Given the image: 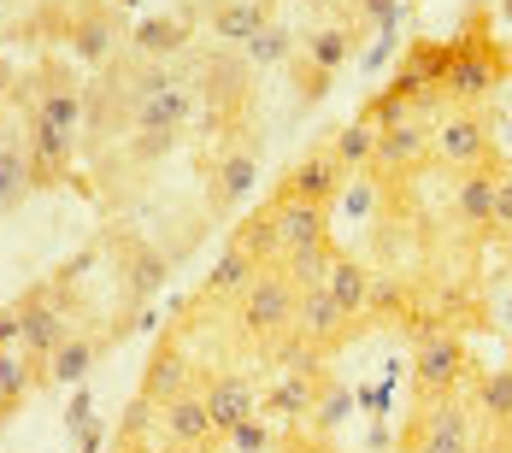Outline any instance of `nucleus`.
<instances>
[{
    "label": "nucleus",
    "instance_id": "1",
    "mask_svg": "<svg viewBox=\"0 0 512 453\" xmlns=\"http://www.w3.org/2000/svg\"><path fill=\"white\" fill-rule=\"evenodd\" d=\"M512 77V59L507 48L489 36V12L471 6L465 30L454 36V59H448V77H442V95L454 106H483L501 83Z\"/></svg>",
    "mask_w": 512,
    "mask_h": 453
},
{
    "label": "nucleus",
    "instance_id": "2",
    "mask_svg": "<svg viewBox=\"0 0 512 453\" xmlns=\"http://www.w3.org/2000/svg\"><path fill=\"white\" fill-rule=\"evenodd\" d=\"M295 306H301V289H295L277 265H265L254 283L242 289V301H236V324H242V336H248V342L277 348V342L295 330Z\"/></svg>",
    "mask_w": 512,
    "mask_h": 453
},
{
    "label": "nucleus",
    "instance_id": "3",
    "mask_svg": "<svg viewBox=\"0 0 512 453\" xmlns=\"http://www.w3.org/2000/svg\"><path fill=\"white\" fill-rule=\"evenodd\" d=\"M254 183H259V136L242 130V136H230V142L212 148V165H206V212L230 218L236 206L254 195Z\"/></svg>",
    "mask_w": 512,
    "mask_h": 453
},
{
    "label": "nucleus",
    "instance_id": "4",
    "mask_svg": "<svg viewBox=\"0 0 512 453\" xmlns=\"http://www.w3.org/2000/svg\"><path fill=\"white\" fill-rule=\"evenodd\" d=\"M59 42L71 48L77 65H112L118 59V42H130V30H124V18H118V6L112 0H77L71 12H65V24H59Z\"/></svg>",
    "mask_w": 512,
    "mask_h": 453
},
{
    "label": "nucleus",
    "instance_id": "5",
    "mask_svg": "<svg viewBox=\"0 0 512 453\" xmlns=\"http://www.w3.org/2000/svg\"><path fill=\"white\" fill-rule=\"evenodd\" d=\"M18 83H24V95L36 101V112L48 118L53 130H65V136H77V130H83V77L71 71V59L48 53V59H42V65H30Z\"/></svg>",
    "mask_w": 512,
    "mask_h": 453
},
{
    "label": "nucleus",
    "instance_id": "6",
    "mask_svg": "<svg viewBox=\"0 0 512 453\" xmlns=\"http://www.w3.org/2000/svg\"><path fill=\"white\" fill-rule=\"evenodd\" d=\"M495 118H501V112H489V106H460V112H448V124H436V136H430V159H436V165H454V171L489 165V159H495Z\"/></svg>",
    "mask_w": 512,
    "mask_h": 453
},
{
    "label": "nucleus",
    "instance_id": "7",
    "mask_svg": "<svg viewBox=\"0 0 512 453\" xmlns=\"http://www.w3.org/2000/svg\"><path fill=\"white\" fill-rule=\"evenodd\" d=\"M12 101H18V118H24V142H30V183L36 189H59L71 177V159H77V136L53 130L48 118L36 112V101L24 95V83L12 77Z\"/></svg>",
    "mask_w": 512,
    "mask_h": 453
},
{
    "label": "nucleus",
    "instance_id": "8",
    "mask_svg": "<svg viewBox=\"0 0 512 453\" xmlns=\"http://www.w3.org/2000/svg\"><path fill=\"white\" fill-rule=\"evenodd\" d=\"M465 377V342L454 330H418V348H412V389L418 401L436 406L448 395H460Z\"/></svg>",
    "mask_w": 512,
    "mask_h": 453
},
{
    "label": "nucleus",
    "instance_id": "9",
    "mask_svg": "<svg viewBox=\"0 0 512 453\" xmlns=\"http://www.w3.org/2000/svg\"><path fill=\"white\" fill-rule=\"evenodd\" d=\"M18 312H24V336H18V348L30 353V359H48L77 324H71V306L59 301V283H36L30 295H18Z\"/></svg>",
    "mask_w": 512,
    "mask_h": 453
},
{
    "label": "nucleus",
    "instance_id": "10",
    "mask_svg": "<svg viewBox=\"0 0 512 453\" xmlns=\"http://www.w3.org/2000/svg\"><path fill=\"white\" fill-rule=\"evenodd\" d=\"M430 124L424 118H407V124H389L377 130V159H371V177L377 183H395V177H412L418 165H430Z\"/></svg>",
    "mask_w": 512,
    "mask_h": 453
},
{
    "label": "nucleus",
    "instance_id": "11",
    "mask_svg": "<svg viewBox=\"0 0 512 453\" xmlns=\"http://www.w3.org/2000/svg\"><path fill=\"white\" fill-rule=\"evenodd\" d=\"M342 189H348V171L336 165V153H330V148H312L307 159H295V165H289V177L277 183V195H295V201L318 206V212H330Z\"/></svg>",
    "mask_w": 512,
    "mask_h": 453
},
{
    "label": "nucleus",
    "instance_id": "12",
    "mask_svg": "<svg viewBox=\"0 0 512 453\" xmlns=\"http://www.w3.org/2000/svg\"><path fill=\"white\" fill-rule=\"evenodd\" d=\"M201 401H206V418H212V430H218V442L242 424V418H254L259 412V389L242 377V371H206L201 383Z\"/></svg>",
    "mask_w": 512,
    "mask_h": 453
},
{
    "label": "nucleus",
    "instance_id": "13",
    "mask_svg": "<svg viewBox=\"0 0 512 453\" xmlns=\"http://www.w3.org/2000/svg\"><path fill=\"white\" fill-rule=\"evenodd\" d=\"M295 336H301L312 353H336V348H348L354 318L330 301V289H301V306H295Z\"/></svg>",
    "mask_w": 512,
    "mask_h": 453
},
{
    "label": "nucleus",
    "instance_id": "14",
    "mask_svg": "<svg viewBox=\"0 0 512 453\" xmlns=\"http://www.w3.org/2000/svg\"><path fill=\"white\" fill-rule=\"evenodd\" d=\"M412 453H471V406L460 395H448V401H436L424 418H418V430L407 436Z\"/></svg>",
    "mask_w": 512,
    "mask_h": 453
},
{
    "label": "nucleus",
    "instance_id": "15",
    "mask_svg": "<svg viewBox=\"0 0 512 453\" xmlns=\"http://www.w3.org/2000/svg\"><path fill=\"white\" fill-rule=\"evenodd\" d=\"M159 430H165V442L177 453H212L218 448V430H212V418H206L201 389H189V395H177V401L159 406Z\"/></svg>",
    "mask_w": 512,
    "mask_h": 453
},
{
    "label": "nucleus",
    "instance_id": "16",
    "mask_svg": "<svg viewBox=\"0 0 512 453\" xmlns=\"http://www.w3.org/2000/svg\"><path fill=\"white\" fill-rule=\"evenodd\" d=\"M195 389V365H189V353L177 348V336H159L154 353H148V371H142V395L154 406L177 401V395H189Z\"/></svg>",
    "mask_w": 512,
    "mask_h": 453
},
{
    "label": "nucleus",
    "instance_id": "17",
    "mask_svg": "<svg viewBox=\"0 0 512 453\" xmlns=\"http://www.w3.org/2000/svg\"><path fill=\"white\" fill-rule=\"evenodd\" d=\"M118 242H124V271H118L124 277V306H148L165 289V277H171V259L159 248H148L142 236H130V230Z\"/></svg>",
    "mask_w": 512,
    "mask_h": 453
},
{
    "label": "nucleus",
    "instance_id": "18",
    "mask_svg": "<svg viewBox=\"0 0 512 453\" xmlns=\"http://www.w3.org/2000/svg\"><path fill=\"white\" fill-rule=\"evenodd\" d=\"M36 195L30 183V142H24V118L0 130V212H24V201Z\"/></svg>",
    "mask_w": 512,
    "mask_h": 453
},
{
    "label": "nucleus",
    "instance_id": "19",
    "mask_svg": "<svg viewBox=\"0 0 512 453\" xmlns=\"http://www.w3.org/2000/svg\"><path fill=\"white\" fill-rule=\"evenodd\" d=\"M271 12H277L271 0H218V6L206 12V30H212V42H224V48L242 53L259 30L271 24Z\"/></svg>",
    "mask_w": 512,
    "mask_h": 453
},
{
    "label": "nucleus",
    "instance_id": "20",
    "mask_svg": "<svg viewBox=\"0 0 512 453\" xmlns=\"http://www.w3.org/2000/svg\"><path fill=\"white\" fill-rule=\"evenodd\" d=\"M201 112V95L189 89V83H171V89H159V95H142L136 112H130V124L136 130H171V136H183V124Z\"/></svg>",
    "mask_w": 512,
    "mask_h": 453
},
{
    "label": "nucleus",
    "instance_id": "21",
    "mask_svg": "<svg viewBox=\"0 0 512 453\" xmlns=\"http://www.w3.org/2000/svg\"><path fill=\"white\" fill-rule=\"evenodd\" d=\"M36 389H48V359H30L24 348H0V424Z\"/></svg>",
    "mask_w": 512,
    "mask_h": 453
},
{
    "label": "nucleus",
    "instance_id": "22",
    "mask_svg": "<svg viewBox=\"0 0 512 453\" xmlns=\"http://www.w3.org/2000/svg\"><path fill=\"white\" fill-rule=\"evenodd\" d=\"M265 212H271V224H277L283 248H312V242H324V236H330V212L295 201V195H271Z\"/></svg>",
    "mask_w": 512,
    "mask_h": 453
},
{
    "label": "nucleus",
    "instance_id": "23",
    "mask_svg": "<svg viewBox=\"0 0 512 453\" xmlns=\"http://www.w3.org/2000/svg\"><path fill=\"white\" fill-rule=\"evenodd\" d=\"M106 353V336H89V330H71L59 348L48 353V383H65V389H77V383H89V371H95V359Z\"/></svg>",
    "mask_w": 512,
    "mask_h": 453
},
{
    "label": "nucleus",
    "instance_id": "24",
    "mask_svg": "<svg viewBox=\"0 0 512 453\" xmlns=\"http://www.w3.org/2000/svg\"><path fill=\"white\" fill-rule=\"evenodd\" d=\"M318 383H324V365H318V371H283V377L271 383V395H259V412H265V418H312Z\"/></svg>",
    "mask_w": 512,
    "mask_h": 453
},
{
    "label": "nucleus",
    "instance_id": "25",
    "mask_svg": "<svg viewBox=\"0 0 512 453\" xmlns=\"http://www.w3.org/2000/svg\"><path fill=\"white\" fill-rule=\"evenodd\" d=\"M254 277H259L254 259L236 248V242H224V253L212 259V271H206V283H201V301H242V289Z\"/></svg>",
    "mask_w": 512,
    "mask_h": 453
},
{
    "label": "nucleus",
    "instance_id": "26",
    "mask_svg": "<svg viewBox=\"0 0 512 453\" xmlns=\"http://www.w3.org/2000/svg\"><path fill=\"white\" fill-rule=\"evenodd\" d=\"M495 183H501V159L465 171L460 189H454V212H460L471 230H489V206H495Z\"/></svg>",
    "mask_w": 512,
    "mask_h": 453
},
{
    "label": "nucleus",
    "instance_id": "27",
    "mask_svg": "<svg viewBox=\"0 0 512 453\" xmlns=\"http://www.w3.org/2000/svg\"><path fill=\"white\" fill-rule=\"evenodd\" d=\"M324 289H330V301L342 306L348 318H365V301H371V271L359 265L354 253H336V259H330V271H324Z\"/></svg>",
    "mask_w": 512,
    "mask_h": 453
},
{
    "label": "nucleus",
    "instance_id": "28",
    "mask_svg": "<svg viewBox=\"0 0 512 453\" xmlns=\"http://www.w3.org/2000/svg\"><path fill=\"white\" fill-rule=\"evenodd\" d=\"M189 30H195V18H189V12H171V18H148V24H136L130 42H136L142 59H171V53H183Z\"/></svg>",
    "mask_w": 512,
    "mask_h": 453
},
{
    "label": "nucleus",
    "instance_id": "29",
    "mask_svg": "<svg viewBox=\"0 0 512 453\" xmlns=\"http://www.w3.org/2000/svg\"><path fill=\"white\" fill-rule=\"evenodd\" d=\"M354 30L348 24H324V30H312L307 42H301V59H307L312 71H324V77H336L348 59H354Z\"/></svg>",
    "mask_w": 512,
    "mask_h": 453
},
{
    "label": "nucleus",
    "instance_id": "30",
    "mask_svg": "<svg viewBox=\"0 0 512 453\" xmlns=\"http://www.w3.org/2000/svg\"><path fill=\"white\" fill-rule=\"evenodd\" d=\"M230 242L248 253L259 271H265V265H283V253H289L283 248V236H277V224H271V212H254L242 230H230Z\"/></svg>",
    "mask_w": 512,
    "mask_h": 453
},
{
    "label": "nucleus",
    "instance_id": "31",
    "mask_svg": "<svg viewBox=\"0 0 512 453\" xmlns=\"http://www.w3.org/2000/svg\"><path fill=\"white\" fill-rule=\"evenodd\" d=\"M471 406H477L489 424H512V365L477 371V383H471Z\"/></svg>",
    "mask_w": 512,
    "mask_h": 453
},
{
    "label": "nucleus",
    "instance_id": "32",
    "mask_svg": "<svg viewBox=\"0 0 512 453\" xmlns=\"http://www.w3.org/2000/svg\"><path fill=\"white\" fill-rule=\"evenodd\" d=\"M330 153H336L342 171H371V159H377V124H365V118L342 124V130L330 136Z\"/></svg>",
    "mask_w": 512,
    "mask_h": 453
},
{
    "label": "nucleus",
    "instance_id": "33",
    "mask_svg": "<svg viewBox=\"0 0 512 453\" xmlns=\"http://www.w3.org/2000/svg\"><path fill=\"white\" fill-rule=\"evenodd\" d=\"M330 259H336V248H330V236H324V242H312V248H289L277 271H283L295 289H324V271H330Z\"/></svg>",
    "mask_w": 512,
    "mask_h": 453
},
{
    "label": "nucleus",
    "instance_id": "34",
    "mask_svg": "<svg viewBox=\"0 0 512 453\" xmlns=\"http://www.w3.org/2000/svg\"><path fill=\"white\" fill-rule=\"evenodd\" d=\"M295 53H301V42H295V36H289V30H283V24H277V18H271V24H265V30H259L254 42H248V48H242V59H248V65H254V71H271V65H289V59H295Z\"/></svg>",
    "mask_w": 512,
    "mask_h": 453
},
{
    "label": "nucleus",
    "instance_id": "35",
    "mask_svg": "<svg viewBox=\"0 0 512 453\" xmlns=\"http://www.w3.org/2000/svg\"><path fill=\"white\" fill-rule=\"evenodd\" d=\"M348 412H354V395H348L336 377H324V383H318V401H312V418H307V424L324 436V430H336Z\"/></svg>",
    "mask_w": 512,
    "mask_h": 453
},
{
    "label": "nucleus",
    "instance_id": "36",
    "mask_svg": "<svg viewBox=\"0 0 512 453\" xmlns=\"http://www.w3.org/2000/svg\"><path fill=\"white\" fill-rule=\"evenodd\" d=\"M171 148H177V136H171V130H136V136L124 142V159H130V165H159Z\"/></svg>",
    "mask_w": 512,
    "mask_h": 453
},
{
    "label": "nucleus",
    "instance_id": "37",
    "mask_svg": "<svg viewBox=\"0 0 512 453\" xmlns=\"http://www.w3.org/2000/svg\"><path fill=\"white\" fill-rule=\"evenodd\" d=\"M224 442H230L236 453H271V448H277V436H271L265 412H254V418H242V424H236V430H230Z\"/></svg>",
    "mask_w": 512,
    "mask_h": 453
},
{
    "label": "nucleus",
    "instance_id": "38",
    "mask_svg": "<svg viewBox=\"0 0 512 453\" xmlns=\"http://www.w3.org/2000/svg\"><path fill=\"white\" fill-rule=\"evenodd\" d=\"M401 48H407V42H401V12H395V18H383V24H377V42L365 48V71H383Z\"/></svg>",
    "mask_w": 512,
    "mask_h": 453
},
{
    "label": "nucleus",
    "instance_id": "39",
    "mask_svg": "<svg viewBox=\"0 0 512 453\" xmlns=\"http://www.w3.org/2000/svg\"><path fill=\"white\" fill-rule=\"evenodd\" d=\"M407 306V283L401 277H377L371 271V301H365V318H377V312H401Z\"/></svg>",
    "mask_w": 512,
    "mask_h": 453
},
{
    "label": "nucleus",
    "instance_id": "40",
    "mask_svg": "<svg viewBox=\"0 0 512 453\" xmlns=\"http://www.w3.org/2000/svg\"><path fill=\"white\" fill-rule=\"evenodd\" d=\"M289 71H295V95H301V106H318L324 95H330V83H336V77H324V71H312L307 59H301V53L289 59Z\"/></svg>",
    "mask_w": 512,
    "mask_h": 453
},
{
    "label": "nucleus",
    "instance_id": "41",
    "mask_svg": "<svg viewBox=\"0 0 512 453\" xmlns=\"http://www.w3.org/2000/svg\"><path fill=\"white\" fill-rule=\"evenodd\" d=\"M395 12H401V0H359L342 24L359 36V30H377V24H383V18H395Z\"/></svg>",
    "mask_w": 512,
    "mask_h": 453
},
{
    "label": "nucleus",
    "instance_id": "42",
    "mask_svg": "<svg viewBox=\"0 0 512 453\" xmlns=\"http://www.w3.org/2000/svg\"><path fill=\"white\" fill-rule=\"evenodd\" d=\"M89 424H95V395H89V389L77 383V389H71V406H65V436L77 442V436H83Z\"/></svg>",
    "mask_w": 512,
    "mask_h": 453
},
{
    "label": "nucleus",
    "instance_id": "43",
    "mask_svg": "<svg viewBox=\"0 0 512 453\" xmlns=\"http://www.w3.org/2000/svg\"><path fill=\"white\" fill-rule=\"evenodd\" d=\"M489 230L495 236H512V177L495 183V206H489Z\"/></svg>",
    "mask_w": 512,
    "mask_h": 453
},
{
    "label": "nucleus",
    "instance_id": "44",
    "mask_svg": "<svg viewBox=\"0 0 512 453\" xmlns=\"http://www.w3.org/2000/svg\"><path fill=\"white\" fill-rule=\"evenodd\" d=\"M371 195H377V177H371V171H365V177H359L354 189H342V195H336V201L348 206V212H354V218H371Z\"/></svg>",
    "mask_w": 512,
    "mask_h": 453
},
{
    "label": "nucleus",
    "instance_id": "45",
    "mask_svg": "<svg viewBox=\"0 0 512 453\" xmlns=\"http://www.w3.org/2000/svg\"><path fill=\"white\" fill-rule=\"evenodd\" d=\"M18 336H24V312L12 301V306H0V348H18Z\"/></svg>",
    "mask_w": 512,
    "mask_h": 453
},
{
    "label": "nucleus",
    "instance_id": "46",
    "mask_svg": "<svg viewBox=\"0 0 512 453\" xmlns=\"http://www.w3.org/2000/svg\"><path fill=\"white\" fill-rule=\"evenodd\" d=\"M101 448H106V424L95 418V424H89V430L77 436V453H101Z\"/></svg>",
    "mask_w": 512,
    "mask_h": 453
},
{
    "label": "nucleus",
    "instance_id": "47",
    "mask_svg": "<svg viewBox=\"0 0 512 453\" xmlns=\"http://www.w3.org/2000/svg\"><path fill=\"white\" fill-rule=\"evenodd\" d=\"M112 453H177L171 442H118Z\"/></svg>",
    "mask_w": 512,
    "mask_h": 453
},
{
    "label": "nucleus",
    "instance_id": "48",
    "mask_svg": "<svg viewBox=\"0 0 512 453\" xmlns=\"http://www.w3.org/2000/svg\"><path fill=\"white\" fill-rule=\"evenodd\" d=\"M6 89H12V71H6V65H0V101H6Z\"/></svg>",
    "mask_w": 512,
    "mask_h": 453
},
{
    "label": "nucleus",
    "instance_id": "49",
    "mask_svg": "<svg viewBox=\"0 0 512 453\" xmlns=\"http://www.w3.org/2000/svg\"><path fill=\"white\" fill-rule=\"evenodd\" d=\"M501 24L512 30V0H501Z\"/></svg>",
    "mask_w": 512,
    "mask_h": 453
},
{
    "label": "nucleus",
    "instance_id": "50",
    "mask_svg": "<svg viewBox=\"0 0 512 453\" xmlns=\"http://www.w3.org/2000/svg\"><path fill=\"white\" fill-rule=\"evenodd\" d=\"M195 6H206V12H212V6H218V0H195Z\"/></svg>",
    "mask_w": 512,
    "mask_h": 453
},
{
    "label": "nucleus",
    "instance_id": "51",
    "mask_svg": "<svg viewBox=\"0 0 512 453\" xmlns=\"http://www.w3.org/2000/svg\"><path fill=\"white\" fill-rule=\"evenodd\" d=\"M483 453H507V448H483Z\"/></svg>",
    "mask_w": 512,
    "mask_h": 453
},
{
    "label": "nucleus",
    "instance_id": "52",
    "mask_svg": "<svg viewBox=\"0 0 512 453\" xmlns=\"http://www.w3.org/2000/svg\"><path fill=\"white\" fill-rule=\"evenodd\" d=\"M118 6H130V0H118Z\"/></svg>",
    "mask_w": 512,
    "mask_h": 453
},
{
    "label": "nucleus",
    "instance_id": "53",
    "mask_svg": "<svg viewBox=\"0 0 512 453\" xmlns=\"http://www.w3.org/2000/svg\"><path fill=\"white\" fill-rule=\"evenodd\" d=\"M507 318H512V306H507Z\"/></svg>",
    "mask_w": 512,
    "mask_h": 453
},
{
    "label": "nucleus",
    "instance_id": "54",
    "mask_svg": "<svg viewBox=\"0 0 512 453\" xmlns=\"http://www.w3.org/2000/svg\"><path fill=\"white\" fill-rule=\"evenodd\" d=\"M312 6H318V0H312Z\"/></svg>",
    "mask_w": 512,
    "mask_h": 453
}]
</instances>
